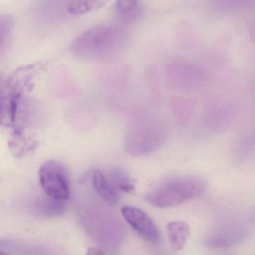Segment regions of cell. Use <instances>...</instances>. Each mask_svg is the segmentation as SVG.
<instances>
[{
  "mask_svg": "<svg viewBox=\"0 0 255 255\" xmlns=\"http://www.w3.org/2000/svg\"><path fill=\"white\" fill-rule=\"evenodd\" d=\"M166 136V127L163 123L144 119L129 128L125 137V149L134 156L149 154L161 147Z\"/></svg>",
  "mask_w": 255,
  "mask_h": 255,
  "instance_id": "3",
  "label": "cell"
},
{
  "mask_svg": "<svg viewBox=\"0 0 255 255\" xmlns=\"http://www.w3.org/2000/svg\"><path fill=\"white\" fill-rule=\"evenodd\" d=\"M108 180L116 191L130 193L135 190L133 180L122 170H112L109 174Z\"/></svg>",
  "mask_w": 255,
  "mask_h": 255,
  "instance_id": "12",
  "label": "cell"
},
{
  "mask_svg": "<svg viewBox=\"0 0 255 255\" xmlns=\"http://www.w3.org/2000/svg\"><path fill=\"white\" fill-rule=\"evenodd\" d=\"M121 213L128 225L143 240L152 243L160 240L159 229L145 212L138 207L125 206Z\"/></svg>",
  "mask_w": 255,
  "mask_h": 255,
  "instance_id": "5",
  "label": "cell"
},
{
  "mask_svg": "<svg viewBox=\"0 0 255 255\" xmlns=\"http://www.w3.org/2000/svg\"><path fill=\"white\" fill-rule=\"evenodd\" d=\"M20 98L4 93L0 97V125L16 128L21 113Z\"/></svg>",
  "mask_w": 255,
  "mask_h": 255,
  "instance_id": "7",
  "label": "cell"
},
{
  "mask_svg": "<svg viewBox=\"0 0 255 255\" xmlns=\"http://www.w3.org/2000/svg\"><path fill=\"white\" fill-rule=\"evenodd\" d=\"M127 37L114 26H98L80 34L71 45L72 54L85 61H101L116 56L125 47Z\"/></svg>",
  "mask_w": 255,
  "mask_h": 255,
  "instance_id": "1",
  "label": "cell"
},
{
  "mask_svg": "<svg viewBox=\"0 0 255 255\" xmlns=\"http://www.w3.org/2000/svg\"><path fill=\"white\" fill-rule=\"evenodd\" d=\"M86 255H105L102 251L100 249H95V248H90L89 250L87 251V253Z\"/></svg>",
  "mask_w": 255,
  "mask_h": 255,
  "instance_id": "15",
  "label": "cell"
},
{
  "mask_svg": "<svg viewBox=\"0 0 255 255\" xmlns=\"http://www.w3.org/2000/svg\"><path fill=\"white\" fill-rule=\"evenodd\" d=\"M1 244H2V243H1V241H0V246H1Z\"/></svg>",
  "mask_w": 255,
  "mask_h": 255,
  "instance_id": "18",
  "label": "cell"
},
{
  "mask_svg": "<svg viewBox=\"0 0 255 255\" xmlns=\"http://www.w3.org/2000/svg\"><path fill=\"white\" fill-rule=\"evenodd\" d=\"M40 64H32L20 66L11 74L5 83L8 93L16 98H20L26 91L29 90L34 77L41 70Z\"/></svg>",
  "mask_w": 255,
  "mask_h": 255,
  "instance_id": "6",
  "label": "cell"
},
{
  "mask_svg": "<svg viewBox=\"0 0 255 255\" xmlns=\"http://www.w3.org/2000/svg\"><path fill=\"white\" fill-rule=\"evenodd\" d=\"M205 189V183L198 177H173L159 183L145 195V199L153 207L169 208L199 198Z\"/></svg>",
  "mask_w": 255,
  "mask_h": 255,
  "instance_id": "2",
  "label": "cell"
},
{
  "mask_svg": "<svg viewBox=\"0 0 255 255\" xmlns=\"http://www.w3.org/2000/svg\"><path fill=\"white\" fill-rule=\"evenodd\" d=\"M144 5L139 1H118L115 5V12L119 19L127 23L138 20L144 12Z\"/></svg>",
  "mask_w": 255,
  "mask_h": 255,
  "instance_id": "10",
  "label": "cell"
},
{
  "mask_svg": "<svg viewBox=\"0 0 255 255\" xmlns=\"http://www.w3.org/2000/svg\"><path fill=\"white\" fill-rule=\"evenodd\" d=\"M103 1H71L67 5V11L71 14H86L89 11H96L105 5Z\"/></svg>",
  "mask_w": 255,
  "mask_h": 255,
  "instance_id": "13",
  "label": "cell"
},
{
  "mask_svg": "<svg viewBox=\"0 0 255 255\" xmlns=\"http://www.w3.org/2000/svg\"><path fill=\"white\" fill-rule=\"evenodd\" d=\"M5 83H4L3 79L0 77V97L5 93Z\"/></svg>",
  "mask_w": 255,
  "mask_h": 255,
  "instance_id": "16",
  "label": "cell"
},
{
  "mask_svg": "<svg viewBox=\"0 0 255 255\" xmlns=\"http://www.w3.org/2000/svg\"><path fill=\"white\" fill-rule=\"evenodd\" d=\"M92 183L98 195L112 205L117 204L119 195L101 170L95 169L92 174Z\"/></svg>",
  "mask_w": 255,
  "mask_h": 255,
  "instance_id": "8",
  "label": "cell"
},
{
  "mask_svg": "<svg viewBox=\"0 0 255 255\" xmlns=\"http://www.w3.org/2000/svg\"><path fill=\"white\" fill-rule=\"evenodd\" d=\"M14 19L11 16H0V50L5 47L14 29Z\"/></svg>",
  "mask_w": 255,
  "mask_h": 255,
  "instance_id": "14",
  "label": "cell"
},
{
  "mask_svg": "<svg viewBox=\"0 0 255 255\" xmlns=\"http://www.w3.org/2000/svg\"><path fill=\"white\" fill-rule=\"evenodd\" d=\"M23 130L14 131L9 141V147L11 153L15 157H22L35 150L36 141L27 138L23 135Z\"/></svg>",
  "mask_w": 255,
  "mask_h": 255,
  "instance_id": "11",
  "label": "cell"
},
{
  "mask_svg": "<svg viewBox=\"0 0 255 255\" xmlns=\"http://www.w3.org/2000/svg\"><path fill=\"white\" fill-rule=\"evenodd\" d=\"M0 255H12L11 254L6 253V252H2V251H0Z\"/></svg>",
  "mask_w": 255,
  "mask_h": 255,
  "instance_id": "17",
  "label": "cell"
},
{
  "mask_svg": "<svg viewBox=\"0 0 255 255\" xmlns=\"http://www.w3.org/2000/svg\"><path fill=\"white\" fill-rule=\"evenodd\" d=\"M167 232L171 247L176 251L182 250L190 236V226L187 222L174 221L167 225Z\"/></svg>",
  "mask_w": 255,
  "mask_h": 255,
  "instance_id": "9",
  "label": "cell"
},
{
  "mask_svg": "<svg viewBox=\"0 0 255 255\" xmlns=\"http://www.w3.org/2000/svg\"><path fill=\"white\" fill-rule=\"evenodd\" d=\"M41 187L47 196L56 201H65L71 195L69 177L65 167L57 161H47L39 170Z\"/></svg>",
  "mask_w": 255,
  "mask_h": 255,
  "instance_id": "4",
  "label": "cell"
}]
</instances>
